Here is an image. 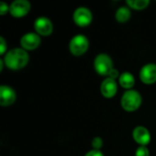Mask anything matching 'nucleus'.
<instances>
[{
    "label": "nucleus",
    "instance_id": "nucleus-3",
    "mask_svg": "<svg viewBox=\"0 0 156 156\" xmlns=\"http://www.w3.org/2000/svg\"><path fill=\"white\" fill-rule=\"evenodd\" d=\"M90 41L88 37L83 34L75 35L69 41V51L74 56H81L88 50Z\"/></svg>",
    "mask_w": 156,
    "mask_h": 156
},
{
    "label": "nucleus",
    "instance_id": "nucleus-9",
    "mask_svg": "<svg viewBox=\"0 0 156 156\" xmlns=\"http://www.w3.org/2000/svg\"><path fill=\"white\" fill-rule=\"evenodd\" d=\"M16 100V93L15 90L7 85L0 86V105L3 107L12 105Z\"/></svg>",
    "mask_w": 156,
    "mask_h": 156
},
{
    "label": "nucleus",
    "instance_id": "nucleus-2",
    "mask_svg": "<svg viewBox=\"0 0 156 156\" xmlns=\"http://www.w3.org/2000/svg\"><path fill=\"white\" fill-rule=\"evenodd\" d=\"M143 102L142 95L139 91L135 90H126L121 99V104L124 111L126 112H135L140 108Z\"/></svg>",
    "mask_w": 156,
    "mask_h": 156
},
{
    "label": "nucleus",
    "instance_id": "nucleus-5",
    "mask_svg": "<svg viewBox=\"0 0 156 156\" xmlns=\"http://www.w3.org/2000/svg\"><path fill=\"white\" fill-rule=\"evenodd\" d=\"M92 13L86 6H79L73 12V20L80 27H87L92 21Z\"/></svg>",
    "mask_w": 156,
    "mask_h": 156
},
{
    "label": "nucleus",
    "instance_id": "nucleus-14",
    "mask_svg": "<svg viewBox=\"0 0 156 156\" xmlns=\"http://www.w3.org/2000/svg\"><path fill=\"white\" fill-rule=\"evenodd\" d=\"M131 16H132V13H131L130 7L124 6V5L120 6L115 13V18L120 23L127 22L131 18Z\"/></svg>",
    "mask_w": 156,
    "mask_h": 156
},
{
    "label": "nucleus",
    "instance_id": "nucleus-15",
    "mask_svg": "<svg viewBox=\"0 0 156 156\" xmlns=\"http://www.w3.org/2000/svg\"><path fill=\"white\" fill-rule=\"evenodd\" d=\"M126 4L129 7L135 10H143L150 5L149 0H127Z\"/></svg>",
    "mask_w": 156,
    "mask_h": 156
},
{
    "label": "nucleus",
    "instance_id": "nucleus-19",
    "mask_svg": "<svg viewBox=\"0 0 156 156\" xmlns=\"http://www.w3.org/2000/svg\"><path fill=\"white\" fill-rule=\"evenodd\" d=\"M7 11H9V5L5 2L1 1L0 2V15L4 16Z\"/></svg>",
    "mask_w": 156,
    "mask_h": 156
},
{
    "label": "nucleus",
    "instance_id": "nucleus-16",
    "mask_svg": "<svg viewBox=\"0 0 156 156\" xmlns=\"http://www.w3.org/2000/svg\"><path fill=\"white\" fill-rule=\"evenodd\" d=\"M91 145H92V147H93L94 150H99V151H101V147H102V145H103V141H102V139H101V137L96 136V137H94V138L92 139V141H91Z\"/></svg>",
    "mask_w": 156,
    "mask_h": 156
},
{
    "label": "nucleus",
    "instance_id": "nucleus-8",
    "mask_svg": "<svg viewBox=\"0 0 156 156\" xmlns=\"http://www.w3.org/2000/svg\"><path fill=\"white\" fill-rule=\"evenodd\" d=\"M34 28L39 36H49L53 32V23L46 16H39L34 22Z\"/></svg>",
    "mask_w": 156,
    "mask_h": 156
},
{
    "label": "nucleus",
    "instance_id": "nucleus-10",
    "mask_svg": "<svg viewBox=\"0 0 156 156\" xmlns=\"http://www.w3.org/2000/svg\"><path fill=\"white\" fill-rule=\"evenodd\" d=\"M140 79L145 84H153L156 82V64L148 63L143 66L140 70Z\"/></svg>",
    "mask_w": 156,
    "mask_h": 156
},
{
    "label": "nucleus",
    "instance_id": "nucleus-13",
    "mask_svg": "<svg viewBox=\"0 0 156 156\" xmlns=\"http://www.w3.org/2000/svg\"><path fill=\"white\" fill-rule=\"evenodd\" d=\"M119 83L120 85L126 89L127 90H132L133 87L134 86L135 84V78L134 76L129 72V71H125V72H122L120 77H119Z\"/></svg>",
    "mask_w": 156,
    "mask_h": 156
},
{
    "label": "nucleus",
    "instance_id": "nucleus-12",
    "mask_svg": "<svg viewBox=\"0 0 156 156\" xmlns=\"http://www.w3.org/2000/svg\"><path fill=\"white\" fill-rule=\"evenodd\" d=\"M118 90V85L115 80L107 77L101 84V93L103 97L111 99L114 97Z\"/></svg>",
    "mask_w": 156,
    "mask_h": 156
},
{
    "label": "nucleus",
    "instance_id": "nucleus-1",
    "mask_svg": "<svg viewBox=\"0 0 156 156\" xmlns=\"http://www.w3.org/2000/svg\"><path fill=\"white\" fill-rule=\"evenodd\" d=\"M5 66L13 70H18L25 68L29 61L27 51L22 48H15L8 50L4 57Z\"/></svg>",
    "mask_w": 156,
    "mask_h": 156
},
{
    "label": "nucleus",
    "instance_id": "nucleus-21",
    "mask_svg": "<svg viewBox=\"0 0 156 156\" xmlns=\"http://www.w3.org/2000/svg\"><path fill=\"white\" fill-rule=\"evenodd\" d=\"M120 73H119V71L116 69H112V71L110 72V74H109V78H111V79H113V80H116L117 78H119L120 77Z\"/></svg>",
    "mask_w": 156,
    "mask_h": 156
},
{
    "label": "nucleus",
    "instance_id": "nucleus-20",
    "mask_svg": "<svg viewBox=\"0 0 156 156\" xmlns=\"http://www.w3.org/2000/svg\"><path fill=\"white\" fill-rule=\"evenodd\" d=\"M84 156H104V155H103V154H102L101 151L92 149V150L89 151V152H88V153H87V154H86Z\"/></svg>",
    "mask_w": 156,
    "mask_h": 156
},
{
    "label": "nucleus",
    "instance_id": "nucleus-17",
    "mask_svg": "<svg viewBox=\"0 0 156 156\" xmlns=\"http://www.w3.org/2000/svg\"><path fill=\"white\" fill-rule=\"evenodd\" d=\"M135 156H150V151L147 146H139L136 149Z\"/></svg>",
    "mask_w": 156,
    "mask_h": 156
},
{
    "label": "nucleus",
    "instance_id": "nucleus-18",
    "mask_svg": "<svg viewBox=\"0 0 156 156\" xmlns=\"http://www.w3.org/2000/svg\"><path fill=\"white\" fill-rule=\"evenodd\" d=\"M7 45L3 37H0V55H5Z\"/></svg>",
    "mask_w": 156,
    "mask_h": 156
},
{
    "label": "nucleus",
    "instance_id": "nucleus-11",
    "mask_svg": "<svg viewBox=\"0 0 156 156\" xmlns=\"http://www.w3.org/2000/svg\"><path fill=\"white\" fill-rule=\"evenodd\" d=\"M133 137L134 141L141 146H146L151 142V133L144 126H137L133 131Z\"/></svg>",
    "mask_w": 156,
    "mask_h": 156
},
{
    "label": "nucleus",
    "instance_id": "nucleus-4",
    "mask_svg": "<svg viewBox=\"0 0 156 156\" xmlns=\"http://www.w3.org/2000/svg\"><path fill=\"white\" fill-rule=\"evenodd\" d=\"M94 69L101 76H109L113 68V61L112 58L105 53L98 54L94 59Z\"/></svg>",
    "mask_w": 156,
    "mask_h": 156
},
{
    "label": "nucleus",
    "instance_id": "nucleus-6",
    "mask_svg": "<svg viewBox=\"0 0 156 156\" xmlns=\"http://www.w3.org/2000/svg\"><path fill=\"white\" fill-rule=\"evenodd\" d=\"M31 8V4L27 0H15L9 5V13L12 16H25Z\"/></svg>",
    "mask_w": 156,
    "mask_h": 156
},
{
    "label": "nucleus",
    "instance_id": "nucleus-7",
    "mask_svg": "<svg viewBox=\"0 0 156 156\" xmlns=\"http://www.w3.org/2000/svg\"><path fill=\"white\" fill-rule=\"evenodd\" d=\"M41 43V37L37 33L28 32L23 35L20 38V45L22 48L26 50H33L39 47Z\"/></svg>",
    "mask_w": 156,
    "mask_h": 156
}]
</instances>
